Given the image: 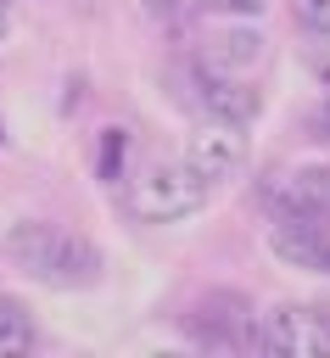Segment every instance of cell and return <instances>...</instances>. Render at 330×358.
Wrapping results in <instances>:
<instances>
[{
  "label": "cell",
  "instance_id": "obj_2",
  "mask_svg": "<svg viewBox=\"0 0 330 358\" xmlns=\"http://www.w3.org/2000/svg\"><path fill=\"white\" fill-rule=\"evenodd\" d=\"M213 196V185L185 162V157H162L151 168H140L129 185H123V213L140 218V224H179L190 213H201Z\"/></svg>",
  "mask_w": 330,
  "mask_h": 358
},
{
  "label": "cell",
  "instance_id": "obj_13",
  "mask_svg": "<svg viewBox=\"0 0 330 358\" xmlns=\"http://www.w3.org/2000/svg\"><path fill=\"white\" fill-rule=\"evenodd\" d=\"M6 28H11V0H0V39H6Z\"/></svg>",
  "mask_w": 330,
  "mask_h": 358
},
{
  "label": "cell",
  "instance_id": "obj_5",
  "mask_svg": "<svg viewBox=\"0 0 330 358\" xmlns=\"http://www.w3.org/2000/svg\"><path fill=\"white\" fill-rule=\"evenodd\" d=\"M252 319H257V313H246V302H241V296L213 291V296H201V302H196L190 330H196L207 347H252Z\"/></svg>",
  "mask_w": 330,
  "mask_h": 358
},
{
  "label": "cell",
  "instance_id": "obj_11",
  "mask_svg": "<svg viewBox=\"0 0 330 358\" xmlns=\"http://www.w3.org/2000/svg\"><path fill=\"white\" fill-rule=\"evenodd\" d=\"M201 6L218 17H263L268 11V0H201Z\"/></svg>",
  "mask_w": 330,
  "mask_h": 358
},
{
  "label": "cell",
  "instance_id": "obj_1",
  "mask_svg": "<svg viewBox=\"0 0 330 358\" xmlns=\"http://www.w3.org/2000/svg\"><path fill=\"white\" fill-rule=\"evenodd\" d=\"M6 257H11L22 274H34L39 285H67V291H78V285H95V280H101V252H95V241H84V235H73V229H62V224H45V218L11 224V229H6Z\"/></svg>",
  "mask_w": 330,
  "mask_h": 358
},
{
  "label": "cell",
  "instance_id": "obj_4",
  "mask_svg": "<svg viewBox=\"0 0 330 358\" xmlns=\"http://www.w3.org/2000/svg\"><path fill=\"white\" fill-rule=\"evenodd\" d=\"M246 157H252V134H246V123H229V117H207V123L190 134V145H185V162H190L207 185L241 173Z\"/></svg>",
  "mask_w": 330,
  "mask_h": 358
},
{
  "label": "cell",
  "instance_id": "obj_14",
  "mask_svg": "<svg viewBox=\"0 0 330 358\" xmlns=\"http://www.w3.org/2000/svg\"><path fill=\"white\" fill-rule=\"evenodd\" d=\"M319 129H324V140H330V106H324V112H319Z\"/></svg>",
  "mask_w": 330,
  "mask_h": 358
},
{
  "label": "cell",
  "instance_id": "obj_7",
  "mask_svg": "<svg viewBox=\"0 0 330 358\" xmlns=\"http://www.w3.org/2000/svg\"><path fill=\"white\" fill-rule=\"evenodd\" d=\"M268 246L296 263V268H313V274H330V229L324 224H274L268 229Z\"/></svg>",
  "mask_w": 330,
  "mask_h": 358
},
{
  "label": "cell",
  "instance_id": "obj_12",
  "mask_svg": "<svg viewBox=\"0 0 330 358\" xmlns=\"http://www.w3.org/2000/svg\"><path fill=\"white\" fill-rule=\"evenodd\" d=\"M140 6H145L151 17H162V22H173V17H185L196 0H140Z\"/></svg>",
  "mask_w": 330,
  "mask_h": 358
},
{
  "label": "cell",
  "instance_id": "obj_10",
  "mask_svg": "<svg viewBox=\"0 0 330 358\" xmlns=\"http://www.w3.org/2000/svg\"><path fill=\"white\" fill-rule=\"evenodd\" d=\"M285 11H291V22H296V28H308V34L330 39V0H285Z\"/></svg>",
  "mask_w": 330,
  "mask_h": 358
},
{
  "label": "cell",
  "instance_id": "obj_15",
  "mask_svg": "<svg viewBox=\"0 0 330 358\" xmlns=\"http://www.w3.org/2000/svg\"><path fill=\"white\" fill-rule=\"evenodd\" d=\"M324 352H330V347H324Z\"/></svg>",
  "mask_w": 330,
  "mask_h": 358
},
{
  "label": "cell",
  "instance_id": "obj_6",
  "mask_svg": "<svg viewBox=\"0 0 330 358\" xmlns=\"http://www.w3.org/2000/svg\"><path fill=\"white\" fill-rule=\"evenodd\" d=\"M196 101L207 106V117H229V123H252L257 117V95L235 73L207 67V62H196Z\"/></svg>",
  "mask_w": 330,
  "mask_h": 358
},
{
  "label": "cell",
  "instance_id": "obj_9",
  "mask_svg": "<svg viewBox=\"0 0 330 358\" xmlns=\"http://www.w3.org/2000/svg\"><path fill=\"white\" fill-rule=\"evenodd\" d=\"M263 56V39L257 34H229V39H213V62L229 73V67H241V62H257ZM207 62V67H213Z\"/></svg>",
  "mask_w": 330,
  "mask_h": 358
},
{
  "label": "cell",
  "instance_id": "obj_8",
  "mask_svg": "<svg viewBox=\"0 0 330 358\" xmlns=\"http://www.w3.org/2000/svg\"><path fill=\"white\" fill-rule=\"evenodd\" d=\"M34 341H39L34 313L17 296H0V358H22V352H34Z\"/></svg>",
  "mask_w": 330,
  "mask_h": 358
},
{
  "label": "cell",
  "instance_id": "obj_3",
  "mask_svg": "<svg viewBox=\"0 0 330 358\" xmlns=\"http://www.w3.org/2000/svg\"><path fill=\"white\" fill-rule=\"evenodd\" d=\"M330 347V319L319 308H302V302H285V308H268L252 319V352H291V358H308V352H324Z\"/></svg>",
  "mask_w": 330,
  "mask_h": 358
}]
</instances>
